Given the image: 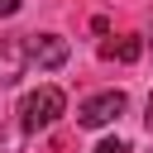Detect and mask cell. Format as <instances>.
<instances>
[{
	"instance_id": "1",
	"label": "cell",
	"mask_w": 153,
	"mask_h": 153,
	"mask_svg": "<svg viewBox=\"0 0 153 153\" xmlns=\"http://www.w3.org/2000/svg\"><path fill=\"white\" fill-rule=\"evenodd\" d=\"M67 110V96L57 91V86H38V91H29L24 100H19V124L29 129V134H38V129H48V124H57V115Z\"/></svg>"
},
{
	"instance_id": "2",
	"label": "cell",
	"mask_w": 153,
	"mask_h": 153,
	"mask_svg": "<svg viewBox=\"0 0 153 153\" xmlns=\"http://www.w3.org/2000/svg\"><path fill=\"white\" fill-rule=\"evenodd\" d=\"M124 91H100V96H91V100H81L76 105V124L81 129H105V124H115L120 115H124Z\"/></svg>"
},
{
	"instance_id": "3",
	"label": "cell",
	"mask_w": 153,
	"mask_h": 153,
	"mask_svg": "<svg viewBox=\"0 0 153 153\" xmlns=\"http://www.w3.org/2000/svg\"><path fill=\"white\" fill-rule=\"evenodd\" d=\"M24 43H29V67H38V72H53V67L67 62V38L62 33H29Z\"/></svg>"
},
{
	"instance_id": "4",
	"label": "cell",
	"mask_w": 153,
	"mask_h": 153,
	"mask_svg": "<svg viewBox=\"0 0 153 153\" xmlns=\"http://www.w3.org/2000/svg\"><path fill=\"white\" fill-rule=\"evenodd\" d=\"M24 72H29V43L24 38L0 43V86H14Z\"/></svg>"
},
{
	"instance_id": "5",
	"label": "cell",
	"mask_w": 153,
	"mask_h": 153,
	"mask_svg": "<svg viewBox=\"0 0 153 153\" xmlns=\"http://www.w3.org/2000/svg\"><path fill=\"white\" fill-rule=\"evenodd\" d=\"M100 53H105V57H115V62H134V57L143 53V38H139V33H129V38H120V43H105Z\"/></svg>"
},
{
	"instance_id": "6",
	"label": "cell",
	"mask_w": 153,
	"mask_h": 153,
	"mask_svg": "<svg viewBox=\"0 0 153 153\" xmlns=\"http://www.w3.org/2000/svg\"><path fill=\"white\" fill-rule=\"evenodd\" d=\"M91 153H134V148H129L124 139H100V143H96Z\"/></svg>"
},
{
	"instance_id": "7",
	"label": "cell",
	"mask_w": 153,
	"mask_h": 153,
	"mask_svg": "<svg viewBox=\"0 0 153 153\" xmlns=\"http://www.w3.org/2000/svg\"><path fill=\"white\" fill-rule=\"evenodd\" d=\"M14 10H19V0H0V19H10Z\"/></svg>"
},
{
	"instance_id": "8",
	"label": "cell",
	"mask_w": 153,
	"mask_h": 153,
	"mask_svg": "<svg viewBox=\"0 0 153 153\" xmlns=\"http://www.w3.org/2000/svg\"><path fill=\"white\" fill-rule=\"evenodd\" d=\"M143 124H148V129H153V96H148V115H143Z\"/></svg>"
}]
</instances>
